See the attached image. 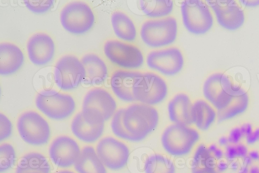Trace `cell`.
Here are the masks:
<instances>
[{
	"label": "cell",
	"mask_w": 259,
	"mask_h": 173,
	"mask_svg": "<svg viewBox=\"0 0 259 173\" xmlns=\"http://www.w3.org/2000/svg\"><path fill=\"white\" fill-rule=\"evenodd\" d=\"M54 1L28 0L24 2L27 8L36 14H44L50 11L54 7Z\"/></svg>",
	"instance_id": "1f68e13d"
},
{
	"label": "cell",
	"mask_w": 259,
	"mask_h": 173,
	"mask_svg": "<svg viewBox=\"0 0 259 173\" xmlns=\"http://www.w3.org/2000/svg\"><path fill=\"white\" fill-rule=\"evenodd\" d=\"M193 123L201 131H206L215 120L217 114L214 108L206 101L198 100L193 104Z\"/></svg>",
	"instance_id": "484cf974"
},
{
	"label": "cell",
	"mask_w": 259,
	"mask_h": 173,
	"mask_svg": "<svg viewBox=\"0 0 259 173\" xmlns=\"http://www.w3.org/2000/svg\"><path fill=\"white\" fill-rule=\"evenodd\" d=\"M181 9L184 25L190 33L203 34L211 28L213 16L208 5L204 2L185 1L181 5Z\"/></svg>",
	"instance_id": "30bf717a"
},
{
	"label": "cell",
	"mask_w": 259,
	"mask_h": 173,
	"mask_svg": "<svg viewBox=\"0 0 259 173\" xmlns=\"http://www.w3.org/2000/svg\"><path fill=\"white\" fill-rule=\"evenodd\" d=\"M111 22L114 32L117 38L123 41L133 42L137 38L136 26L131 18L121 11L113 13Z\"/></svg>",
	"instance_id": "cb8c5ba5"
},
{
	"label": "cell",
	"mask_w": 259,
	"mask_h": 173,
	"mask_svg": "<svg viewBox=\"0 0 259 173\" xmlns=\"http://www.w3.org/2000/svg\"><path fill=\"white\" fill-rule=\"evenodd\" d=\"M193 104L187 94L179 93L176 95L167 106L170 121L175 124L186 125L193 124Z\"/></svg>",
	"instance_id": "7402d4cb"
},
{
	"label": "cell",
	"mask_w": 259,
	"mask_h": 173,
	"mask_svg": "<svg viewBox=\"0 0 259 173\" xmlns=\"http://www.w3.org/2000/svg\"><path fill=\"white\" fill-rule=\"evenodd\" d=\"M60 20L64 29L75 35L89 32L96 22L95 12L87 3L74 1L66 4L60 13Z\"/></svg>",
	"instance_id": "3957f363"
},
{
	"label": "cell",
	"mask_w": 259,
	"mask_h": 173,
	"mask_svg": "<svg viewBox=\"0 0 259 173\" xmlns=\"http://www.w3.org/2000/svg\"><path fill=\"white\" fill-rule=\"evenodd\" d=\"M246 143L248 145H253L259 141V127L255 128L247 137H246Z\"/></svg>",
	"instance_id": "e575fe53"
},
{
	"label": "cell",
	"mask_w": 259,
	"mask_h": 173,
	"mask_svg": "<svg viewBox=\"0 0 259 173\" xmlns=\"http://www.w3.org/2000/svg\"><path fill=\"white\" fill-rule=\"evenodd\" d=\"M96 152L105 166L112 170L124 167L130 154L124 143L112 137L102 139L97 145Z\"/></svg>",
	"instance_id": "4fadbf2b"
},
{
	"label": "cell",
	"mask_w": 259,
	"mask_h": 173,
	"mask_svg": "<svg viewBox=\"0 0 259 173\" xmlns=\"http://www.w3.org/2000/svg\"><path fill=\"white\" fill-rule=\"evenodd\" d=\"M35 104L42 114L55 120L68 118L73 114L76 107L71 95L54 89L43 90L38 93Z\"/></svg>",
	"instance_id": "277c9868"
},
{
	"label": "cell",
	"mask_w": 259,
	"mask_h": 173,
	"mask_svg": "<svg viewBox=\"0 0 259 173\" xmlns=\"http://www.w3.org/2000/svg\"><path fill=\"white\" fill-rule=\"evenodd\" d=\"M51 168L48 159L42 154L31 152L19 160L16 173H51Z\"/></svg>",
	"instance_id": "d4e9b609"
},
{
	"label": "cell",
	"mask_w": 259,
	"mask_h": 173,
	"mask_svg": "<svg viewBox=\"0 0 259 173\" xmlns=\"http://www.w3.org/2000/svg\"><path fill=\"white\" fill-rule=\"evenodd\" d=\"M105 121L103 118L92 117L80 111L73 119L71 128L73 135L80 141L94 143L102 135Z\"/></svg>",
	"instance_id": "ac0fdd59"
},
{
	"label": "cell",
	"mask_w": 259,
	"mask_h": 173,
	"mask_svg": "<svg viewBox=\"0 0 259 173\" xmlns=\"http://www.w3.org/2000/svg\"><path fill=\"white\" fill-rule=\"evenodd\" d=\"M199 138V134L196 129L188 125L174 123L164 131L161 144L169 154L183 156L190 152Z\"/></svg>",
	"instance_id": "52a82bcc"
},
{
	"label": "cell",
	"mask_w": 259,
	"mask_h": 173,
	"mask_svg": "<svg viewBox=\"0 0 259 173\" xmlns=\"http://www.w3.org/2000/svg\"><path fill=\"white\" fill-rule=\"evenodd\" d=\"M56 173H75L72 171L68 170H61L59 171Z\"/></svg>",
	"instance_id": "7bdbcfd3"
},
{
	"label": "cell",
	"mask_w": 259,
	"mask_h": 173,
	"mask_svg": "<svg viewBox=\"0 0 259 173\" xmlns=\"http://www.w3.org/2000/svg\"><path fill=\"white\" fill-rule=\"evenodd\" d=\"M74 165L78 173H107L95 149L90 146L83 148Z\"/></svg>",
	"instance_id": "603a6c76"
},
{
	"label": "cell",
	"mask_w": 259,
	"mask_h": 173,
	"mask_svg": "<svg viewBox=\"0 0 259 173\" xmlns=\"http://www.w3.org/2000/svg\"><path fill=\"white\" fill-rule=\"evenodd\" d=\"M235 146L237 155L244 156L246 154L247 152V149L245 145L239 143L236 145Z\"/></svg>",
	"instance_id": "74e56055"
},
{
	"label": "cell",
	"mask_w": 259,
	"mask_h": 173,
	"mask_svg": "<svg viewBox=\"0 0 259 173\" xmlns=\"http://www.w3.org/2000/svg\"><path fill=\"white\" fill-rule=\"evenodd\" d=\"M177 34V21L171 16L147 20L143 23L140 30L142 41L152 48L172 44L176 40Z\"/></svg>",
	"instance_id": "5b68a950"
},
{
	"label": "cell",
	"mask_w": 259,
	"mask_h": 173,
	"mask_svg": "<svg viewBox=\"0 0 259 173\" xmlns=\"http://www.w3.org/2000/svg\"><path fill=\"white\" fill-rule=\"evenodd\" d=\"M217 159L213 152L204 145H200L196 151L192 161V169H216Z\"/></svg>",
	"instance_id": "f1b7e54d"
},
{
	"label": "cell",
	"mask_w": 259,
	"mask_h": 173,
	"mask_svg": "<svg viewBox=\"0 0 259 173\" xmlns=\"http://www.w3.org/2000/svg\"><path fill=\"white\" fill-rule=\"evenodd\" d=\"M226 155L229 157H234L237 155L236 146L234 145H228L226 146Z\"/></svg>",
	"instance_id": "8d00e7d4"
},
{
	"label": "cell",
	"mask_w": 259,
	"mask_h": 173,
	"mask_svg": "<svg viewBox=\"0 0 259 173\" xmlns=\"http://www.w3.org/2000/svg\"><path fill=\"white\" fill-rule=\"evenodd\" d=\"M123 108L118 109L112 117L111 127L113 133L116 137L124 140L134 142L132 136L126 131L122 122Z\"/></svg>",
	"instance_id": "4dcf8cb0"
},
{
	"label": "cell",
	"mask_w": 259,
	"mask_h": 173,
	"mask_svg": "<svg viewBox=\"0 0 259 173\" xmlns=\"http://www.w3.org/2000/svg\"><path fill=\"white\" fill-rule=\"evenodd\" d=\"M27 55L33 65L42 66L49 64L56 54V44L52 37L45 32H36L26 43Z\"/></svg>",
	"instance_id": "9a60e30c"
},
{
	"label": "cell",
	"mask_w": 259,
	"mask_h": 173,
	"mask_svg": "<svg viewBox=\"0 0 259 173\" xmlns=\"http://www.w3.org/2000/svg\"><path fill=\"white\" fill-rule=\"evenodd\" d=\"M17 125L21 138L29 145H44L50 139L51 129L48 121L35 111L22 113L18 117Z\"/></svg>",
	"instance_id": "9c48e42d"
},
{
	"label": "cell",
	"mask_w": 259,
	"mask_h": 173,
	"mask_svg": "<svg viewBox=\"0 0 259 173\" xmlns=\"http://www.w3.org/2000/svg\"><path fill=\"white\" fill-rule=\"evenodd\" d=\"M25 56L21 48L15 43L0 44V75L6 76L17 72L23 66Z\"/></svg>",
	"instance_id": "44dd1931"
},
{
	"label": "cell",
	"mask_w": 259,
	"mask_h": 173,
	"mask_svg": "<svg viewBox=\"0 0 259 173\" xmlns=\"http://www.w3.org/2000/svg\"><path fill=\"white\" fill-rule=\"evenodd\" d=\"M16 154L13 146L9 143L0 146V172L4 173L15 165Z\"/></svg>",
	"instance_id": "f546056e"
},
{
	"label": "cell",
	"mask_w": 259,
	"mask_h": 173,
	"mask_svg": "<svg viewBox=\"0 0 259 173\" xmlns=\"http://www.w3.org/2000/svg\"><path fill=\"white\" fill-rule=\"evenodd\" d=\"M219 144L222 146L228 145V143H229L228 137L225 136L222 137L219 139Z\"/></svg>",
	"instance_id": "60d3db41"
},
{
	"label": "cell",
	"mask_w": 259,
	"mask_h": 173,
	"mask_svg": "<svg viewBox=\"0 0 259 173\" xmlns=\"http://www.w3.org/2000/svg\"><path fill=\"white\" fill-rule=\"evenodd\" d=\"M250 155L253 158H257L258 157V153L257 151H252L250 152Z\"/></svg>",
	"instance_id": "b9f144b4"
},
{
	"label": "cell",
	"mask_w": 259,
	"mask_h": 173,
	"mask_svg": "<svg viewBox=\"0 0 259 173\" xmlns=\"http://www.w3.org/2000/svg\"><path fill=\"white\" fill-rule=\"evenodd\" d=\"M117 103L112 95L106 89L94 88L85 95L81 111L94 117L110 119L116 111Z\"/></svg>",
	"instance_id": "7c38bea8"
},
{
	"label": "cell",
	"mask_w": 259,
	"mask_h": 173,
	"mask_svg": "<svg viewBox=\"0 0 259 173\" xmlns=\"http://www.w3.org/2000/svg\"><path fill=\"white\" fill-rule=\"evenodd\" d=\"M30 173H39V172H30Z\"/></svg>",
	"instance_id": "ee69618b"
},
{
	"label": "cell",
	"mask_w": 259,
	"mask_h": 173,
	"mask_svg": "<svg viewBox=\"0 0 259 173\" xmlns=\"http://www.w3.org/2000/svg\"><path fill=\"white\" fill-rule=\"evenodd\" d=\"M168 92L165 80L152 72L141 73L133 89L135 101L148 105H155L162 102Z\"/></svg>",
	"instance_id": "8fae6325"
},
{
	"label": "cell",
	"mask_w": 259,
	"mask_h": 173,
	"mask_svg": "<svg viewBox=\"0 0 259 173\" xmlns=\"http://www.w3.org/2000/svg\"><path fill=\"white\" fill-rule=\"evenodd\" d=\"M141 74L140 72L123 69L114 71L110 77V85L115 96L125 102L135 101L133 89L136 80Z\"/></svg>",
	"instance_id": "ffe728a7"
},
{
	"label": "cell",
	"mask_w": 259,
	"mask_h": 173,
	"mask_svg": "<svg viewBox=\"0 0 259 173\" xmlns=\"http://www.w3.org/2000/svg\"><path fill=\"white\" fill-rule=\"evenodd\" d=\"M207 5L213 11L218 23L229 30H235L244 23L243 10L233 0L207 1Z\"/></svg>",
	"instance_id": "2e32d148"
},
{
	"label": "cell",
	"mask_w": 259,
	"mask_h": 173,
	"mask_svg": "<svg viewBox=\"0 0 259 173\" xmlns=\"http://www.w3.org/2000/svg\"><path fill=\"white\" fill-rule=\"evenodd\" d=\"M80 152L76 141L67 136H60L55 139L49 150L52 162L57 166L63 168L74 165Z\"/></svg>",
	"instance_id": "e0dca14e"
},
{
	"label": "cell",
	"mask_w": 259,
	"mask_h": 173,
	"mask_svg": "<svg viewBox=\"0 0 259 173\" xmlns=\"http://www.w3.org/2000/svg\"><path fill=\"white\" fill-rule=\"evenodd\" d=\"M103 51L112 65L123 70L139 69L144 63L143 54L137 46L119 39L106 40Z\"/></svg>",
	"instance_id": "8992f818"
},
{
	"label": "cell",
	"mask_w": 259,
	"mask_h": 173,
	"mask_svg": "<svg viewBox=\"0 0 259 173\" xmlns=\"http://www.w3.org/2000/svg\"><path fill=\"white\" fill-rule=\"evenodd\" d=\"M243 137L240 128L236 127L230 131L228 139L229 143L232 145H237L239 144Z\"/></svg>",
	"instance_id": "836d02e7"
},
{
	"label": "cell",
	"mask_w": 259,
	"mask_h": 173,
	"mask_svg": "<svg viewBox=\"0 0 259 173\" xmlns=\"http://www.w3.org/2000/svg\"><path fill=\"white\" fill-rule=\"evenodd\" d=\"M203 93L217 110V116L221 121L244 112L248 107L249 99L246 91L234 85L230 77L223 73H213L206 78Z\"/></svg>",
	"instance_id": "6da1fadb"
},
{
	"label": "cell",
	"mask_w": 259,
	"mask_h": 173,
	"mask_svg": "<svg viewBox=\"0 0 259 173\" xmlns=\"http://www.w3.org/2000/svg\"><path fill=\"white\" fill-rule=\"evenodd\" d=\"M13 125L10 120L2 113H0V141L10 137L12 133Z\"/></svg>",
	"instance_id": "d6a6232c"
},
{
	"label": "cell",
	"mask_w": 259,
	"mask_h": 173,
	"mask_svg": "<svg viewBox=\"0 0 259 173\" xmlns=\"http://www.w3.org/2000/svg\"><path fill=\"white\" fill-rule=\"evenodd\" d=\"M85 70L82 84L97 87L104 84L109 75L107 64L103 58L95 52H88L80 57Z\"/></svg>",
	"instance_id": "d6986e66"
},
{
	"label": "cell",
	"mask_w": 259,
	"mask_h": 173,
	"mask_svg": "<svg viewBox=\"0 0 259 173\" xmlns=\"http://www.w3.org/2000/svg\"><path fill=\"white\" fill-rule=\"evenodd\" d=\"M240 128L243 137H247L253 132L252 126L249 123L242 124Z\"/></svg>",
	"instance_id": "d590c367"
},
{
	"label": "cell",
	"mask_w": 259,
	"mask_h": 173,
	"mask_svg": "<svg viewBox=\"0 0 259 173\" xmlns=\"http://www.w3.org/2000/svg\"><path fill=\"white\" fill-rule=\"evenodd\" d=\"M85 70L80 58L72 54H65L56 61L54 69V81L65 92L76 89L82 82Z\"/></svg>",
	"instance_id": "ba28073f"
},
{
	"label": "cell",
	"mask_w": 259,
	"mask_h": 173,
	"mask_svg": "<svg viewBox=\"0 0 259 173\" xmlns=\"http://www.w3.org/2000/svg\"><path fill=\"white\" fill-rule=\"evenodd\" d=\"M193 173H220L215 169H192Z\"/></svg>",
	"instance_id": "ab89813d"
},
{
	"label": "cell",
	"mask_w": 259,
	"mask_h": 173,
	"mask_svg": "<svg viewBox=\"0 0 259 173\" xmlns=\"http://www.w3.org/2000/svg\"><path fill=\"white\" fill-rule=\"evenodd\" d=\"M148 67L166 76H174L182 70L184 59L180 50L176 47L152 51L146 57Z\"/></svg>",
	"instance_id": "5bb4252c"
},
{
	"label": "cell",
	"mask_w": 259,
	"mask_h": 173,
	"mask_svg": "<svg viewBox=\"0 0 259 173\" xmlns=\"http://www.w3.org/2000/svg\"><path fill=\"white\" fill-rule=\"evenodd\" d=\"M158 121V112L152 106L134 104L123 108V124L134 142L144 139L156 128Z\"/></svg>",
	"instance_id": "7a4b0ae2"
},
{
	"label": "cell",
	"mask_w": 259,
	"mask_h": 173,
	"mask_svg": "<svg viewBox=\"0 0 259 173\" xmlns=\"http://www.w3.org/2000/svg\"><path fill=\"white\" fill-rule=\"evenodd\" d=\"M145 173H175L173 162L168 157L160 154L150 155L144 163Z\"/></svg>",
	"instance_id": "83f0119b"
},
{
	"label": "cell",
	"mask_w": 259,
	"mask_h": 173,
	"mask_svg": "<svg viewBox=\"0 0 259 173\" xmlns=\"http://www.w3.org/2000/svg\"><path fill=\"white\" fill-rule=\"evenodd\" d=\"M241 4L248 7H256L259 5V0L258 1H240Z\"/></svg>",
	"instance_id": "f35d334b"
},
{
	"label": "cell",
	"mask_w": 259,
	"mask_h": 173,
	"mask_svg": "<svg viewBox=\"0 0 259 173\" xmlns=\"http://www.w3.org/2000/svg\"><path fill=\"white\" fill-rule=\"evenodd\" d=\"M174 3L168 0H146L140 2L142 12L150 18H161L169 15L172 11Z\"/></svg>",
	"instance_id": "4316f807"
}]
</instances>
